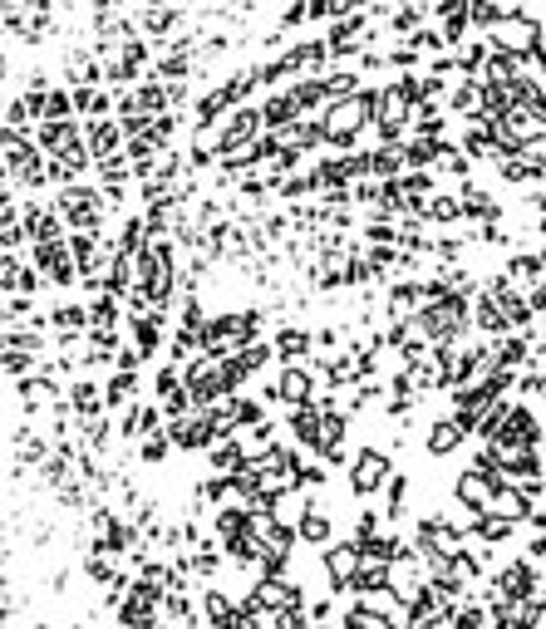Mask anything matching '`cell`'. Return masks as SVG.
<instances>
[{
  "label": "cell",
  "instance_id": "obj_7",
  "mask_svg": "<svg viewBox=\"0 0 546 629\" xmlns=\"http://www.w3.org/2000/svg\"><path fill=\"white\" fill-rule=\"evenodd\" d=\"M453 492H458V502H463V507H468V512H492V492H497V487H492V482H487L483 477V467H478V472H468V477H458V487H453Z\"/></svg>",
  "mask_w": 546,
  "mask_h": 629
},
{
  "label": "cell",
  "instance_id": "obj_14",
  "mask_svg": "<svg viewBox=\"0 0 546 629\" xmlns=\"http://www.w3.org/2000/svg\"><path fill=\"white\" fill-rule=\"evenodd\" d=\"M133 546V526L119 516H99V551H123Z\"/></svg>",
  "mask_w": 546,
  "mask_h": 629
},
{
  "label": "cell",
  "instance_id": "obj_8",
  "mask_svg": "<svg viewBox=\"0 0 546 629\" xmlns=\"http://www.w3.org/2000/svg\"><path fill=\"white\" fill-rule=\"evenodd\" d=\"M310 389H315V379L305 374L301 364H291L276 384H266V399H286V403H305L310 399Z\"/></svg>",
  "mask_w": 546,
  "mask_h": 629
},
{
  "label": "cell",
  "instance_id": "obj_12",
  "mask_svg": "<svg viewBox=\"0 0 546 629\" xmlns=\"http://www.w3.org/2000/svg\"><path fill=\"white\" fill-rule=\"evenodd\" d=\"M463 433H468V428H463V418H458V413H453V418H438V423L428 428L424 448L433 453V458H443V453H453V448L463 443Z\"/></svg>",
  "mask_w": 546,
  "mask_h": 629
},
{
  "label": "cell",
  "instance_id": "obj_9",
  "mask_svg": "<svg viewBox=\"0 0 546 629\" xmlns=\"http://www.w3.org/2000/svg\"><path fill=\"white\" fill-rule=\"evenodd\" d=\"M360 546H330L325 551V571H330V585H355V571H360Z\"/></svg>",
  "mask_w": 546,
  "mask_h": 629
},
{
  "label": "cell",
  "instance_id": "obj_33",
  "mask_svg": "<svg viewBox=\"0 0 546 629\" xmlns=\"http://www.w3.org/2000/svg\"><path fill=\"white\" fill-rule=\"evenodd\" d=\"M330 615H335V605H330V600H320V605H315V610H310V620H315V625H325V620H330Z\"/></svg>",
  "mask_w": 546,
  "mask_h": 629
},
{
  "label": "cell",
  "instance_id": "obj_5",
  "mask_svg": "<svg viewBox=\"0 0 546 629\" xmlns=\"http://www.w3.org/2000/svg\"><path fill=\"white\" fill-rule=\"evenodd\" d=\"M384 477H389V458L374 453V448H364L360 458H355V467H350V492H355V497H369Z\"/></svg>",
  "mask_w": 546,
  "mask_h": 629
},
{
  "label": "cell",
  "instance_id": "obj_37",
  "mask_svg": "<svg viewBox=\"0 0 546 629\" xmlns=\"http://www.w3.org/2000/svg\"><path fill=\"white\" fill-rule=\"evenodd\" d=\"M542 236H546V217H542Z\"/></svg>",
  "mask_w": 546,
  "mask_h": 629
},
{
  "label": "cell",
  "instance_id": "obj_29",
  "mask_svg": "<svg viewBox=\"0 0 546 629\" xmlns=\"http://www.w3.org/2000/svg\"><path fill=\"white\" fill-rule=\"evenodd\" d=\"M404 492H409V482L399 477V482L389 487V502H384V516H399V512H404Z\"/></svg>",
  "mask_w": 546,
  "mask_h": 629
},
{
  "label": "cell",
  "instance_id": "obj_16",
  "mask_svg": "<svg viewBox=\"0 0 546 629\" xmlns=\"http://www.w3.org/2000/svg\"><path fill=\"white\" fill-rule=\"evenodd\" d=\"M74 109L89 118H104L109 114V94L104 89H94V84H74Z\"/></svg>",
  "mask_w": 546,
  "mask_h": 629
},
{
  "label": "cell",
  "instance_id": "obj_6",
  "mask_svg": "<svg viewBox=\"0 0 546 629\" xmlns=\"http://www.w3.org/2000/svg\"><path fill=\"white\" fill-rule=\"evenodd\" d=\"M119 148H123L119 118H94V123H89V153H94L99 163H109V158H119Z\"/></svg>",
  "mask_w": 546,
  "mask_h": 629
},
{
  "label": "cell",
  "instance_id": "obj_18",
  "mask_svg": "<svg viewBox=\"0 0 546 629\" xmlns=\"http://www.w3.org/2000/svg\"><path fill=\"white\" fill-rule=\"evenodd\" d=\"M212 467H217V472H227V477H237V472L246 467L242 443H217V448H212Z\"/></svg>",
  "mask_w": 546,
  "mask_h": 629
},
{
  "label": "cell",
  "instance_id": "obj_10",
  "mask_svg": "<svg viewBox=\"0 0 546 629\" xmlns=\"http://www.w3.org/2000/svg\"><path fill=\"white\" fill-rule=\"evenodd\" d=\"M532 590H537V571H532L527 561H512L507 571L497 575V595H502V600H527Z\"/></svg>",
  "mask_w": 546,
  "mask_h": 629
},
{
  "label": "cell",
  "instance_id": "obj_35",
  "mask_svg": "<svg viewBox=\"0 0 546 629\" xmlns=\"http://www.w3.org/2000/svg\"><path fill=\"white\" fill-rule=\"evenodd\" d=\"M532 207H537V212H546V192H537V197H532Z\"/></svg>",
  "mask_w": 546,
  "mask_h": 629
},
{
  "label": "cell",
  "instance_id": "obj_19",
  "mask_svg": "<svg viewBox=\"0 0 546 629\" xmlns=\"http://www.w3.org/2000/svg\"><path fill=\"white\" fill-rule=\"evenodd\" d=\"M296 531H301V541H310V546H325V541H330V521H325V512H305Z\"/></svg>",
  "mask_w": 546,
  "mask_h": 629
},
{
  "label": "cell",
  "instance_id": "obj_17",
  "mask_svg": "<svg viewBox=\"0 0 546 629\" xmlns=\"http://www.w3.org/2000/svg\"><path fill=\"white\" fill-rule=\"evenodd\" d=\"M360 40H364V20H340L335 35H330V55H345V50H355Z\"/></svg>",
  "mask_w": 546,
  "mask_h": 629
},
{
  "label": "cell",
  "instance_id": "obj_15",
  "mask_svg": "<svg viewBox=\"0 0 546 629\" xmlns=\"http://www.w3.org/2000/svg\"><path fill=\"white\" fill-rule=\"evenodd\" d=\"M25 231H30V241H60V222H55L50 207H30L25 212Z\"/></svg>",
  "mask_w": 546,
  "mask_h": 629
},
{
  "label": "cell",
  "instance_id": "obj_30",
  "mask_svg": "<svg viewBox=\"0 0 546 629\" xmlns=\"http://www.w3.org/2000/svg\"><path fill=\"white\" fill-rule=\"evenodd\" d=\"M158 74H163V79H182V74H187V55H168L158 64Z\"/></svg>",
  "mask_w": 546,
  "mask_h": 629
},
{
  "label": "cell",
  "instance_id": "obj_32",
  "mask_svg": "<svg viewBox=\"0 0 546 629\" xmlns=\"http://www.w3.org/2000/svg\"><path fill=\"white\" fill-rule=\"evenodd\" d=\"M419 25V10H399V20H394V30H414Z\"/></svg>",
  "mask_w": 546,
  "mask_h": 629
},
{
  "label": "cell",
  "instance_id": "obj_22",
  "mask_svg": "<svg viewBox=\"0 0 546 629\" xmlns=\"http://www.w3.org/2000/svg\"><path fill=\"white\" fill-rule=\"evenodd\" d=\"M483 94H487V89H478V84H458L448 104H453L458 114H478V109H483Z\"/></svg>",
  "mask_w": 546,
  "mask_h": 629
},
{
  "label": "cell",
  "instance_id": "obj_2",
  "mask_svg": "<svg viewBox=\"0 0 546 629\" xmlns=\"http://www.w3.org/2000/svg\"><path fill=\"white\" fill-rule=\"evenodd\" d=\"M5 177H10L15 187H40V182H50V168L40 163L35 148H25V138H20L15 128H5Z\"/></svg>",
  "mask_w": 546,
  "mask_h": 629
},
{
  "label": "cell",
  "instance_id": "obj_1",
  "mask_svg": "<svg viewBox=\"0 0 546 629\" xmlns=\"http://www.w3.org/2000/svg\"><path fill=\"white\" fill-rule=\"evenodd\" d=\"M374 109H379V94H369V89L355 94V99H345V104H335V109L325 114V138H330V143H355V133L374 118Z\"/></svg>",
  "mask_w": 546,
  "mask_h": 629
},
{
  "label": "cell",
  "instance_id": "obj_26",
  "mask_svg": "<svg viewBox=\"0 0 546 629\" xmlns=\"http://www.w3.org/2000/svg\"><path fill=\"white\" fill-rule=\"evenodd\" d=\"M133 389H138V374H133V369H119L104 399H109V403H123V399H128V394H133Z\"/></svg>",
  "mask_w": 546,
  "mask_h": 629
},
{
  "label": "cell",
  "instance_id": "obj_23",
  "mask_svg": "<svg viewBox=\"0 0 546 629\" xmlns=\"http://www.w3.org/2000/svg\"><path fill=\"white\" fill-rule=\"evenodd\" d=\"M168 443H173V433L163 438V433L153 428V433H143V443H138V458H143V462H163V458H168Z\"/></svg>",
  "mask_w": 546,
  "mask_h": 629
},
{
  "label": "cell",
  "instance_id": "obj_4",
  "mask_svg": "<svg viewBox=\"0 0 546 629\" xmlns=\"http://www.w3.org/2000/svg\"><path fill=\"white\" fill-rule=\"evenodd\" d=\"M217 433H222L217 413H187V418H178V423H173V443H178V448H187V453L207 448Z\"/></svg>",
  "mask_w": 546,
  "mask_h": 629
},
{
  "label": "cell",
  "instance_id": "obj_11",
  "mask_svg": "<svg viewBox=\"0 0 546 629\" xmlns=\"http://www.w3.org/2000/svg\"><path fill=\"white\" fill-rule=\"evenodd\" d=\"M202 605H207V625H212V629H242L246 620H251V615H246V605H232V600H227V595H217V590H212Z\"/></svg>",
  "mask_w": 546,
  "mask_h": 629
},
{
  "label": "cell",
  "instance_id": "obj_13",
  "mask_svg": "<svg viewBox=\"0 0 546 629\" xmlns=\"http://www.w3.org/2000/svg\"><path fill=\"white\" fill-rule=\"evenodd\" d=\"M133 344H138V354H153L158 344H163V310H138L133 315Z\"/></svg>",
  "mask_w": 546,
  "mask_h": 629
},
{
  "label": "cell",
  "instance_id": "obj_20",
  "mask_svg": "<svg viewBox=\"0 0 546 629\" xmlns=\"http://www.w3.org/2000/svg\"><path fill=\"white\" fill-rule=\"evenodd\" d=\"M69 403L79 408V418H89V413H99V403H104V394H99V389H94V384L84 379V384H74V389H69Z\"/></svg>",
  "mask_w": 546,
  "mask_h": 629
},
{
  "label": "cell",
  "instance_id": "obj_31",
  "mask_svg": "<svg viewBox=\"0 0 546 629\" xmlns=\"http://www.w3.org/2000/svg\"><path fill=\"white\" fill-rule=\"evenodd\" d=\"M325 89H330V94H350V89H355V74L345 69V74H335V79H325Z\"/></svg>",
  "mask_w": 546,
  "mask_h": 629
},
{
  "label": "cell",
  "instance_id": "obj_3",
  "mask_svg": "<svg viewBox=\"0 0 546 629\" xmlns=\"http://www.w3.org/2000/svg\"><path fill=\"white\" fill-rule=\"evenodd\" d=\"M497 45H502V50H517V55H537V50H542V25L517 10L512 20L497 25Z\"/></svg>",
  "mask_w": 546,
  "mask_h": 629
},
{
  "label": "cell",
  "instance_id": "obj_34",
  "mask_svg": "<svg viewBox=\"0 0 546 629\" xmlns=\"http://www.w3.org/2000/svg\"><path fill=\"white\" fill-rule=\"evenodd\" d=\"M305 20V5L301 0H296V5H291V10H286V20H281V25H286V30H291V25H301Z\"/></svg>",
  "mask_w": 546,
  "mask_h": 629
},
{
  "label": "cell",
  "instance_id": "obj_25",
  "mask_svg": "<svg viewBox=\"0 0 546 629\" xmlns=\"http://www.w3.org/2000/svg\"><path fill=\"white\" fill-rule=\"evenodd\" d=\"M310 340H305V330H281V340H276V354H286V359H301Z\"/></svg>",
  "mask_w": 546,
  "mask_h": 629
},
{
  "label": "cell",
  "instance_id": "obj_36",
  "mask_svg": "<svg viewBox=\"0 0 546 629\" xmlns=\"http://www.w3.org/2000/svg\"><path fill=\"white\" fill-rule=\"evenodd\" d=\"M537 177H546V158H537Z\"/></svg>",
  "mask_w": 546,
  "mask_h": 629
},
{
  "label": "cell",
  "instance_id": "obj_21",
  "mask_svg": "<svg viewBox=\"0 0 546 629\" xmlns=\"http://www.w3.org/2000/svg\"><path fill=\"white\" fill-rule=\"evenodd\" d=\"M478 536L483 541H507L512 536V516H502V512H492V516H478Z\"/></svg>",
  "mask_w": 546,
  "mask_h": 629
},
{
  "label": "cell",
  "instance_id": "obj_24",
  "mask_svg": "<svg viewBox=\"0 0 546 629\" xmlns=\"http://www.w3.org/2000/svg\"><path fill=\"white\" fill-rule=\"evenodd\" d=\"M55 325H60V330H89L94 315H84L79 305H60V310H55Z\"/></svg>",
  "mask_w": 546,
  "mask_h": 629
},
{
  "label": "cell",
  "instance_id": "obj_28",
  "mask_svg": "<svg viewBox=\"0 0 546 629\" xmlns=\"http://www.w3.org/2000/svg\"><path fill=\"white\" fill-rule=\"evenodd\" d=\"M428 212H433V222H458V217H463V202H448V197H438Z\"/></svg>",
  "mask_w": 546,
  "mask_h": 629
},
{
  "label": "cell",
  "instance_id": "obj_27",
  "mask_svg": "<svg viewBox=\"0 0 546 629\" xmlns=\"http://www.w3.org/2000/svg\"><path fill=\"white\" fill-rule=\"evenodd\" d=\"M168 30H173V10H148V15H143V35L158 40V35H168Z\"/></svg>",
  "mask_w": 546,
  "mask_h": 629
}]
</instances>
